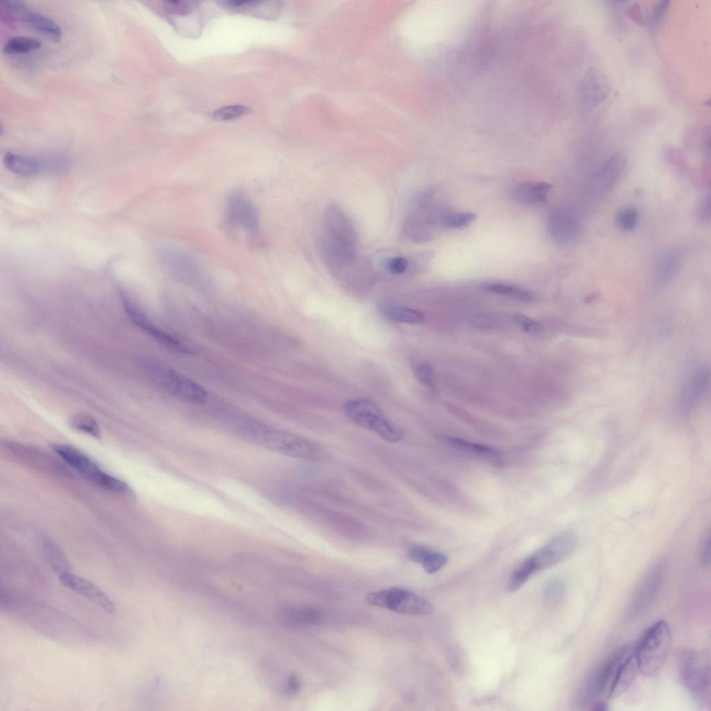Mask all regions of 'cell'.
Masks as SVG:
<instances>
[{
    "label": "cell",
    "mask_w": 711,
    "mask_h": 711,
    "mask_svg": "<svg viewBox=\"0 0 711 711\" xmlns=\"http://www.w3.org/2000/svg\"><path fill=\"white\" fill-rule=\"evenodd\" d=\"M249 440L275 452L296 458L320 460L326 451L319 445L299 435L271 429L256 422Z\"/></svg>",
    "instance_id": "6da1fadb"
},
{
    "label": "cell",
    "mask_w": 711,
    "mask_h": 711,
    "mask_svg": "<svg viewBox=\"0 0 711 711\" xmlns=\"http://www.w3.org/2000/svg\"><path fill=\"white\" fill-rule=\"evenodd\" d=\"M343 408L346 416L353 424L387 442H398L404 437L403 429L387 418L380 408L368 398L349 400Z\"/></svg>",
    "instance_id": "7a4b0ae2"
},
{
    "label": "cell",
    "mask_w": 711,
    "mask_h": 711,
    "mask_svg": "<svg viewBox=\"0 0 711 711\" xmlns=\"http://www.w3.org/2000/svg\"><path fill=\"white\" fill-rule=\"evenodd\" d=\"M671 642L668 624L660 620L648 628L635 646L638 669L646 676L658 672L668 656Z\"/></svg>",
    "instance_id": "3957f363"
},
{
    "label": "cell",
    "mask_w": 711,
    "mask_h": 711,
    "mask_svg": "<svg viewBox=\"0 0 711 711\" xmlns=\"http://www.w3.org/2000/svg\"><path fill=\"white\" fill-rule=\"evenodd\" d=\"M147 371L153 381L172 396L190 403L202 404L208 392L198 383L159 362H149Z\"/></svg>",
    "instance_id": "277c9868"
},
{
    "label": "cell",
    "mask_w": 711,
    "mask_h": 711,
    "mask_svg": "<svg viewBox=\"0 0 711 711\" xmlns=\"http://www.w3.org/2000/svg\"><path fill=\"white\" fill-rule=\"evenodd\" d=\"M679 676L686 689L701 703L710 699V662L705 651L689 650L680 658Z\"/></svg>",
    "instance_id": "5b68a950"
},
{
    "label": "cell",
    "mask_w": 711,
    "mask_h": 711,
    "mask_svg": "<svg viewBox=\"0 0 711 711\" xmlns=\"http://www.w3.org/2000/svg\"><path fill=\"white\" fill-rule=\"evenodd\" d=\"M52 449L67 464L96 485L117 493L122 490V480L101 470L80 450L63 444H54Z\"/></svg>",
    "instance_id": "8992f818"
},
{
    "label": "cell",
    "mask_w": 711,
    "mask_h": 711,
    "mask_svg": "<svg viewBox=\"0 0 711 711\" xmlns=\"http://www.w3.org/2000/svg\"><path fill=\"white\" fill-rule=\"evenodd\" d=\"M366 600L371 605L407 614L428 615L433 611L432 604L427 600L399 587L369 593Z\"/></svg>",
    "instance_id": "52a82bcc"
},
{
    "label": "cell",
    "mask_w": 711,
    "mask_h": 711,
    "mask_svg": "<svg viewBox=\"0 0 711 711\" xmlns=\"http://www.w3.org/2000/svg\"><path fill=\"white\" fill-rule=\"evenodd\" d=\"M321 240L334 246L357 251L358 240L354 224L336 206H328L324 212Z\"/></svg>",
    "instance_id": "ba28073f"
},
{
    "label": "cell",
    "mask_w": 711,
    "mask_h": 711,
    "mask_svg": "<svg viewBox=\"0 0 711 711\" xmlns=\"http://www.w3.org/2000/svg\"><path fill=\"white\" fill-rule=\"evenodd\" d=\"M666 571V561L660 559L647 570L639 583L629 603L627 617L637 618L653 603L661 588Z\"/></svg>",
    "instance_id": "9c48e42d"
},
{
    "label": "cell",
    "mask_w": 711,
    "mask_h": 711,
    "mask_svg": "<svg viewBox=\"0 0 711 711\" xmlns=\"http://www.w3.org/2000/svg\"><path fill=\"white\" fill-rule=\"evenodd\" d=\"M326 267L332 275L351 287H368L375 277L371 262L357 253L339 260Z\"/></svg>",
    "instance_id": "30bf717a"
},
{
    "label": "cell",
    "mask_w": 711,
    "mask_h": 711,
    "mask_svg": "<svg viewBox=\"0 0 711 711\" xmlns=\"http://www.w3.org/2000/svg\"><path fill=\"white\" fill-rule=\"evenodd\" d=\"M121 299L125 312L135 325L167 349L180 353L191 354L190 349L184 343L153 324L128 296L122 293Z\"/></svg>",
    "instance_id": "8fae6325"
},
{
    "label": "cell",
    "mask_w": 711,
    "mask_h": 711,
    "mask_svg": "<svg viewBox=\"0 0 711 711\" xmlns=\"http://www.w3.org/2000/svg\"><path fill=\"white\" fill-rule=\"evenodd\" d=\"M162 260L171 274L179 281L193 286L204 282V274L197 260L189 253L176 249L162 253Z\"/></svg>",
    "instance_id": "7c38bea8"
},
{
    "label": "cell",
    "mask_w": 711,
    "mask_h": 711,
    "mask_svg": "<svg viewBox=\"0 0 711 711\" xmlns=\"http://www.w3.org/2000/svg\"><path fill=\"white\" fill-rule=\"evenodd\" d=\"M576 536L571 531L560 533L530 557L535 571L549 568L564 559L574 549Z\"/></svg>",
    "instance_id": "4fadbf2b"
},
{
    "label": "cell",
    "mask_w": 711,
    "mask_h": 711,
    "mask_svg": "<svg viewBox=\"0 0 711 711\" xmlns=\"http://www.w3.org/2000/svg\"><path fill=\"white\" fill-rule=\"evenodd\" d=\"M610 92V83L605 75L594 68L584 74L578 87V99L584 110H590L602 103Z\"/></svg>",
    "instance_id": "5bb4252c"
},
{
    "label": "cell",
    "mask_w": 711,
    "mask_h": 711,
    "mask_svg": "<svg viewBox=\"0 0 711 711\" xmlns=\"http://www.w3.org/2000/svg\"><path fill=\"white\" fill-rule=\"evenodd\" d=\"M710 385V370L706 367L694 370L683 384L678 398L681 412L694 410L704 398Z\"/></svg>",
    "instance_id": "9a60e30c"
},
{
    "label": "cell",
    "mask_w": 711,
    "mask_h": 711,
    "mask_svg": "<svg viewBox=\"0 0 711 711\" xmlns=\"http://www.w3.org/2000/svg\"><path fill=\"white\" fill-rule=\"evenodd\" d=\"M58 578L65 587L86 598L104 612L110 614L115 612V605L111 599L90 580L72 572L64 574Z\"/></svg>",
    "instance_id": "2e32d148"
},
{
    "label": "cell",
    "mask_w": 711,
    "mask_h": 711,
    "mask_svg": "<svg viewBox=\"0 0 711 711\" xmlns=\"http://www.w3.org/2000/svg\"><path fill=\"white\" fill-rule=\"evenodd\" d=\"M1 5L19 15L22 21L48 39L54 42H58L61 39L60 27L53 20L43 15L29 10L22 1H3Z\"/></svg>",
    "instance_id": "e0dca14e"
},
{
    "label": "cell",
    "mask_w": 711,
    "mask_h": 711,
    "mask_svg": "<svg viewBox=\"0 0 711 711\" xmlns=\"http://www.w3.org/2000/svg\"><path fill=\"white\" fill-rule=\"evenodd\" d=\"M228 214L235 223L247 231L254 232L258 229L259 217L253 203L245 197L232 196L228 201Z\"/></svg>",
    "instance_id": "ac0fdd59"
},
{
    "label": "cell",
    "mask_w": 711,
    "mask_h": 711,
    "mask_svg": "<svg viewBox=\"0 0 711 711\" xmlns=\"http://www.w3.org/2000/svg\"><path fill=\"white\" fill-rule=\"evenodd\" d=\"M5 167L15 174L32 176L41 172L51 170L55 163L51 160H44L32 156L16 154L12 152L3 156Z\"/></svg>",
    "instance_id": "d6986e66"
},
{
    "label": "cell",
    "mask_w": 711,
    "mask_h": 711,
    "mask_svg": "<svg viewBox=\"0 0 711 711\" xmlns=\"http://www.w3.org/2000/svg\"><path fill=\"white\" fill-rule=\"evenodd\" d=\"M551 235L558 242L567 243L578 235L579 224L576 216L563 209L553 211L548 222Z\"/></svg>",
    "instance_id": "ffe728a7"
},
{
    "label": "cell",
    "mask_w": 711,
    "mask_h": 711,
    "mask_svg": "<svg viewBox=\"0 0 711 711\" xmlns=\"http://www.w3.org/2000/svg\"><path fill=\"white\" fill-rule=\"evenodd\" d=\"M635 646L628 643L620 647L601 664V696L610 698V692L617 674L625 661L635 652Z\"/></svg>",
    "instance_id": "44dd1931"
},
{
    "label": "cell",
    "mask_w": 711,
    "mask_h": 711,
    "mask_svg": "<svg viewBox=\"0 0 711 711\" xmlns=\"http://www.w3.org/2000/svg\"><path fill=\"white\" fill-rule=\"evenodd\" d=\"M681 253L675 249L665 251L659 258L655 268L654 281L657 287L667 286L676 276L681 265Z\"/></svg>",
    "instance_id": "7402d4cb"
},
{
    "label": "cell",
    "mask_w": 711,
    "mask_h": 711,
    "mask_svg": "<svg viewBox=\"0 0 711 711\" xmlns=\"http://www.w3.org/2000/svg\"><path fill=\"white\" fill-rule=\"evenodd\" d=\"M601 665L594 669L582 681L574 697L577 708L592 706L601 696Z\"/></svg>",
    "instance_id": "603a6c76"
},
{
    "label": "cell",
    "mask_w": 711,
    "mask_h": 711,
    "mask_svg": "<svg viewBox=\"0 0 711 711\" xmlns=\"http://www.w3.org/2000/svg\"><path fill=\"white\" fill-rule=\"evenodd\" d=\"M442 440L451 448L471 456L488 460H495L499 459V453L489 446L474 444L451 436H444L442 437Z\"/></svg>",
    "instance_id": "cb8c5ba5"
},
{
    "label": "cell",
    "mask_w": 711,
    "mask_h": 711,
    "mask_svg": "<svg viewBox=\"0 0 711 711\" xmlns=\"http://www.w3.org/2000/svg\"><path fill=\"white\" fill-rule=\"evenodd\" d=\"M637 671L639 669L635 650L618 672L610 698H617L624 694L632 685Z\"/></svg>",
    "instance_id": "d4e9b609"
},
{
    "label": "cell",
    "mask_w": 711,
    "mask_h": 711,
    "mask_svg": "<svg viewBox=\"0 0 711 711\" xmlns=\"http://www.w3.org/2000/svg\"><path fill=\"white\" fill-rule=\"evenodd\" d=\"M626 166V158L622 153L612 155L600 169L598 183L603 188L613 186L620 177Z\"/></svg>",
    "instance_id": "484cf974"
},
{
    "label": "cell",
    "mask_w": 711,
    "mask_h": 711,
    "mask_svg": "<svg viewBox=\"0 0 711 711\" xmlns=\"http://www.w3.org/2000/svg\"><path fill=\"white\" fill-rule=\"evenodd\" d=\"M380 311L385 319L395 323L415 324L424 319V315L420 311L401 306L384 305L380 307Z\"/></svg>",
    "instance_id": "4316f807"
},
{
    "label": "cell",
    "mask_w": 711,
    "mask_h": 711,
    "mask_svg": "<svg viewBox=\"0 0 711 711\" xmlns=\"http://www.w3.org/2000/svg\"><path fill=\"white\" fill-rule=\"evenodd\" d=\"M552 185L546 183L535 184L524 183L518 185L513 191L515 196L527 203H537L546 201Z\"/></svg>",
    "instance_id": "83f0119b"
},
{
    "label": "cell",
    "mask_w": 711,
    "mask_h": 711,
    "mask_svg": "<svg viewBox=\"0 0 711 711\" xmlns=\"http://www.w3.org/2000/svg\"><path fill=\"white\" fill-rule=\"evenodd\" d=\"M39 40L26 36H15L4 44L3 51L6 54L25 53L39 49L42 47Z\"/></svg>",
    "instance_id": "f1b7e54d"
},
{
    "label": "cell",
    "mask_w": 711,
    "mask_h": 711,
    "mask_svg": "<svg viewBox=\"0 0 711 711\" xmlns=\"http://www.w3.org/2000/svg\"><path fill=\"white\" fill-rule=\"evenodd\" d=\"M44 555L53 571L58 576L71 572L70 566L62 551L53 544L44 547Z\"/></svg>",
    "instance_id": "f546056e"
},
{
    "label": "cell",
    "mask_w": 711,
    "mask_h": 711,
    "mask_svg": "<svg viewBox=\"0 0 711 711\" xmlns=\"http://www.w3.org/2000/svg\"><path fill=\"white\" fill-rule=\"evenodd\" d=\"M69 426L79 432L86 433L95 438H100L101 433L97 421L87 415H76L69 419Z\"/></svg>",
    "instance_id": "4dcf8cb0"
},
{
    "label": "cell",
    "mask_w": 711,
    "mask_h": 711,
    "mask_svg": "<svg viewBox=\"0 0 711 711\" xmlns=\"http://www.w3.org/2000/svg\"><path fill=\"white\" fill-rule=\"evenodd\" d=\"M535 571L530 558H527L512 574L508 583V590L515 592L519 589Z\"/></svg>",
    "instance_id": "1f68e13d"
},
{
    "label": "cell",
    "mask_w": 711,
    "mask_h": 711,
    "mask_svg": "<svg viewBox=\"0 0 711 711\" xmlns=\"http://www.w3.org/2000/svg\"><path fill=\"white\" fill-rule=\"evenodd\" d=\"M564 593L565 587L563 583L559 579H553L546 584L544 599L548 605L554 606L562 600Z\"/></svg>",
    "instance_id": "d6a6232c"
},
{
    "label": "cell",
    "mask_w": 711,
    "mask_h": 711,
    "mask_svg": "<svg viewBox=\"0 0 711 711\" xmlns=\"http://www.w3.org/2000/svg\"><path fill=\"white\" fill-rule=\"evenodd\" d=\"M476 217V215L473 212H451L444 215L442 221L446 227L461 228L470 224Z\"/></svg>",
    "instance_id": "836d02e7"
},
{
    "label": "cell",
    "mask_w": 711,
    "mask_h": 711,
    "mask_svg": "<svg viewBox=\"0 0 711 711\" xmlns=\"http://www.w3.org/2000/svg\"><path fill=\"white\" fill-rule=\"evenodd\" d=\"M638 212L635 208L623 209L619 211L614 217L616 225L623 231H633L637 223Z\"/></svg>",
    "instance_id": "e575fe53"
},
{
    "label": "cell",
    "mask_w": 711,
    "mask_h": 711,
    "mask_svg": "<svg viewBox=\"0 0 711 711\" xmlns=\"http://www.w3.org/2000/svg\"><path fill=\"white\" fill-rule=\"evenodd\" d=\"M698 558L701 566L709 568L710 566V528L708 526L702 532L698 545Z\"/></svg>",
    "instance_id": "d590c367"
},
{
    "label": "cell",
    "mask_w": 711,
    "mask_h": 711,
    "mask_svg": "<svg viewBox=\"0 0 711 711\" xmlns=\"http://www.w3.org/2000/svg\"><path fill=\"white\" fill-rule=\"evenodd\" d=\"M249 112V108L244 105H230L215 111L213 117L217 120L224 121L242 117Z\"/></svg>",
    "instance_id": "8d00e7d4"
},
{
    "label": "cell",
    "mask_w": 711,
    "mask_h": 711,
    "mask_svg": "<svg viewBox=\"0 0 711 711\" xmlns=\"http://www.w3.org/2000/svg\"><path fill=\"white\" fill-rule=\"evenodd\" d=\"M446 562L447 558L444 554L430 551L421 564L426 572L433 574L442 569Z\"/></svg>",
    "instance_id": "74e56055"
},
{
    "label": "cell",
    "mask_w": 711,
    "mask_h": 711,
    "mask_svg": "<svg viewBox=\"0 0 711 711\" xmlns=\"http://www.w3.org/2000/svg\"><path fill=\"white\" fill-rule=\"evenodd\" d=\"M416 378L423 384L430 385L433 380L434 371L432 366L427 362L417 364L413 369Z\"/></svg>",
    "instance_id": "f35d334b"
},
{
    "label": "cell",
    "mask_w": 711,
    "mask_h": 711,
    "mask_svg": "<svg viewBox=\"0 0 711 711\" xmlns=\"http://www.w3.org/2000/svg\"><path fill=\"white\" fill-rule=\"evenodd\" d=\"M517 288L512 285L496 283H485L482 285V290L485 292L505 295L512 299H515Z\"/></svg>",
    "instance_id": "ab89813d"
},
{
    "label": "cell",
    "mask_w": 711,
    "mask_h": 711,
    "mask_svg": "<svg viewBox=\"0 0 711 711\" xmlns=\"http://www.w3.org/2000/svg\"><path fill=\"white\" fill-rule=\"evenodd\" d=\"M408 260L403 256L393 257L389 259L385 264V269L392 274L400 275L404 274L409 267Z\"/></svg>",
    "instance_id": "60d3db41"
},
{
    "label": "cell",
    "mask_w": 711,
    "mask_h": 711,
    "mask_svg": "<svg viewBox=\"0 0 711 711\" xmlns=\"http://www.w3.org/2000/svg\"><path fill=\"white\" fill-rule=\"evenodd\" d=\"M515 318L516 322L526 332L536 333L542 330V325L540 323L523 314L517 313Z\"/></svg>",
    "instance_id": "b9f144b4"
},
{
    "label": "cell",
    "mask_w": 711,
    "mask_h": 711,
    "mask_svg": "<svg viewBox=\"0 0 711 711\" xmlns=\"http://www.w3.org/2000/svg\"><path fill=\"white\" fill-rule=\"evenodd\" d=\"M164 7L169 13L182 15L190 13L192 8L190 3L185 1H167Z\"/></svg>",
    "instance_id": "7bdbcfd3"
},
{
    "label": "cell",
    "mask_w": 711,
    "mask_h": 711,
    "mask_svg": "<svg viewBox=\"0 0 711 711\" xmlns=\"http://www.w3.org/2000/svg\"><path fill=\"white\" fill-rule=\"evenodd\" d=\"M696 215L697 219L701 223L710 221V199L709 195L702 197L699 201L696 207Z\"/></svg>",
    "instance_id": "ee69618b"
},
{
    "label": "cell",
    "mask_w": 711,
    "mask_h": 711,
    "mask_svg": "<svg viewBox=\"0 0 711 711\" xmlns=\"http://www.w3.org/2000/svg\"><path fill=\"white\" fill-rule=\"evenodd\" d=\"M300 689V682L296 674H290L286 681L283 689V692L288 696H292L297 694Z\"/></svg>",
    "instance_id": "f6af8a7d"
},
{
    "label": "cell",
    "mask_w": 711,
    "mask_h": 711,
    "mask_svg": "<svg viewBox=\"0 0 711 711\" xmlns=\"http://www.w3.org/2000/svg\"><path fill=\"white\" fill-rule=\"evenodd\" d=\"M430 551L425 547L415 546L409 550L408 556L412 561L421 564Z\"/></svg>",
    "instance_id": "bcb514c9"
},
{
    "label": "cell",
    "mask_w": 711,
    "mask_h": 711,
    "mask_svg": "<svg viewBox=\"0 0 711 711\" xmlns=\"http://www.w3.org/2000/svg\"><path fill=\"white\" fill-rule=\"evenodd\" d=\"M668 1H660L656 4L653 10L651 15V25L655 28L662 19L665 10L667 7Z\"/></svg>",
    "instance_id": "7dc6e473"
},
{
    "label": "cell",
    "mask_w": 711,
    "mask_h": 711,
    "mask_svg": "<svg viewBox=\"0 0 711 711\" xmlns=\"http://www.w3.org/2000/svg\"><path fill=\"white\" fill-rule=\"evenodd\" d=\"M590 709L593 710H598V711L602 710V711H605V710H608V705H607V703L605 702L602 701H597L594 704L592 705Z\"/></svg>",
    "instance_id": "c3c4849f"
}]
</instances>
